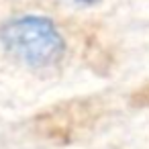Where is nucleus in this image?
<instances>
[{"label": "nucleus", "instance_id": "1", "mask_svg": "<svg viewBox=\"0 0 149 149\" xmlns=\"http://www.w3.org/2000/svg\"><path fill=\"white\" fill-rule=\"evenodd\" d=\"M0 41L15 61L31 70L53 68L65 55V39L59 27L41 15L13 17L0 29Z\"/></svg>", "mask_w": 149, "mask_h": 149}]
</instances>
